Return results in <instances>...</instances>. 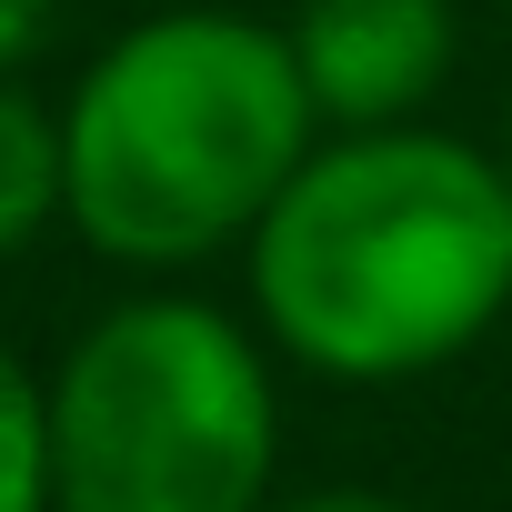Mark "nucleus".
<instances>
[{
  "instance_id": "obj_1",
  "label": "nucleus",
  "mask_w": 512,
  "mask_h": 512,
  "mask_svg": "<svg viewBox=\"0 0 512 512\" xmlns=\"http://www.w3.org/2000/svg\"><path fill=\"white\" fill-rule=\"evenodd\" d=\"M262 332L352 392L442 372L512 312V171L452 131H332L251 221Z\"/></svg>"
},
{
  "instance_id": "obj_6",
  "label": "nucleus",
  "mask_w": 512,
  "mask_h": 512,
  "mask_svg": "<svg viewBox=\"0 0 512 512\" xmlns=\"http://www.w3.org/2000/svg\"><path fill=\"white\" fill-rule=\"evenodd\" d=\"M0 512H51V382L0 342Z\"/></svg>"
},
{
  "instance_id": "obj_9",
  "label": "nucleus",
  "mask_w": 512,
  "mask_h": 512,
  "mask_svg": "<svg viewBox=\"0 0 512 512\" xmlns=\"http://www.w3.org/2000/svg\"><path fill=\"white\" fill-rule=\"evenodd\" d=\"M502 171H512V131H502Z\"/></svg>"
},
{
  "instance_id": "obj_3",
  "label": "nucleus",
  "mask_w": 512,
  "mask_h": 512,
  "mask_svg": "<svg viewBox=\"0 0 512 512\" xmlns=\"http://www.w3.org/2000/svg\"><path fill=\"white\" fill-rule=\"evenodd\" d=\"M272 462V362L191 292L101 312L51 372V512H262Z\"/></svg>"
},
{
  "instance_id": "obj_2",
  "label": "nucleus",
  "mask_w": 512,
  "mask_h": 512,
  "mask_svg": "<svg viewBox=\"0 0 512 512\" xmlns=\"http://www.w3.org/2000/svg\"><path fill=\"white\" fill-rule=\"evenodd\" d=\"M312 141L322 111L292 31L251 11H151L81 71L61 111V221L101 262L171 272L251 241Z\"/></svg>"
},
{
  "instance_id": "obj_4",
  "label": "nucleus",
  "mask_w": 512,
  "mask_h": 512,
  "mask_svg": "<svg viewBox=\"0 0 512 512\" xmlns=\"http://www.w3.org/2000/svg\"><path fill=\"white\" fill-rule=\"evenodd\" d=\"M292 61L332 131L412 121L452 71V0H302Z\"/></svg>"
},
{
  "instance_id": "obj_7",
  "label": "nucleus",
  "mask_w": 512,
  "mask_h": 512,
  "mask_svg": "<svg viewBox=\"0 0 512 512\" xmlns=\"http://www.w3.org/2000/svg\"><path fill=\"white\" fill-rule=\"evenodd\" d=\"M41 31H51V0H0V71L21 51H41Z\"/></svg>"
},
{
  "instance_id": "obj_5",
  "label": "nucleus",
  "mask_w": 512,
  "mask_h": 512,
  "mask_svg": "<svg viewBox=\"0 0 512 512\" xmlns=\"http://www.w3.org/2000/svg\"><path fill=\"white\" fill-rule=\"evenodd\" d=\"M61 221V111H41L11 71H0V262Z\"/></svg>"
},
{
  "instance_id": "obj_8",
  "label": "nucleus",
  "mask_w": 512,
  "mask_h": 512,
  "mask_svg": "<svg viewBox=\"0 0 512 512\" xmlns=\"http://www.w3.org/2000/svg\"><path fill=\"white\" fill-rule=\"evenodd\" d=\"M262 512H412L392 492H302V502H262Z\"/></svg>"
}]
</instances>
